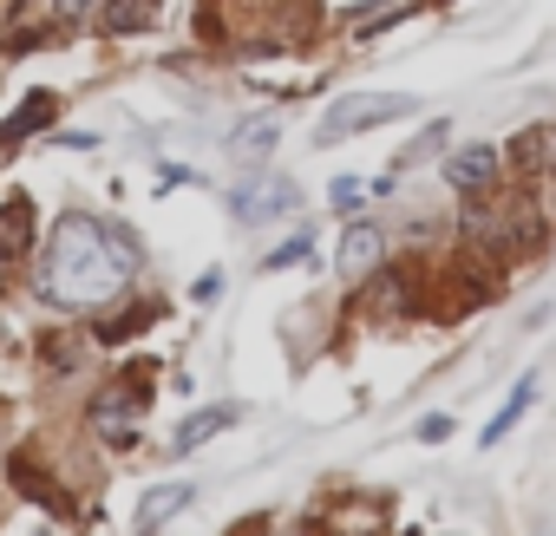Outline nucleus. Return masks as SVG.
Returning a JSON list of instances; mask_svg holds the SVG:
<instances>
[{
	"mask_svg": "<svg viewBox=\"0 0 556 536\" xmlns=\"http://www.w3.org/2000/svg\"><path fill=\"white\" fill-rule=\"evenodd\" d=\"M308 255H315V235H308V229H295V242H282V248H275L262 268H268V276H282V268H302Z\"/></svg>",
	"mask_w": 556,
	"mask_h": 536,
	"instance_id": "16",
	"label": "nucleus"
},
{
	"mask_svg": "<svg viewBox=\"0 0 556 536\" xmlns=\"http://www.w3.org/2000/svg\"><path fill=\"white\" fill-rule=\"evenodd\" d=\"M452 432H458V419H445V412H426V419H419V438H426V445H445Z\"/></svg>",
	"mask_w": 556,
	"mask_h": 536,
	"instance_id": "19",
	"label": "nucleus"
},
{
	"mask_svg": "<svg viewBox=\"0 0 556 536\" xmlns=\"http://www.w3.org/2000/svg\"><path fill=\"white\" fill-rule=\"evenodd\" d=\"M144 321H151V308H125V315H112V321L99 328V341H112V347H118V341H131V334H144Z\"/></svg>",
	"mask_w": 556,
	"mask_h": 536,
	"instance_id": "17",
	"label": "nucleus"
},
{
	"mask_svg": "<svg viewBox=\"0 0 556 536\" xmlns=\"http://www.w3.org/2000/svg\"><path fill=\"white\" fill-rule=\"evenodd\" d=\"M275 138H282V125H275V118H249V125H236V131H229V157L262 164V157L275 151Z\"/></svg>",
	"mask_w": 556,
	"mask_h": 536,
	"instance_id": "12",
	"label": "nucleus"
},
{
	"mask_svg": "<svg viewBox=\"0 0 556 536\" xmlns=\"http://www.w3.org/2000/svg\"><path fill=\"white\" fill-rule=\"evenodd\" d=\"M295 177H282V170H255L242 190H236V222L249 229V222H268V216H289L295 209Z\"/></svg>",
	"mask_w": 556,
	"mask_h": 536,
	"instance_id": "3",
	"label": "nucleus"
},
{
	"mask_svg": "<svg viewBox=\"0 0 556 536\" xmlns=\"http://www.w3.org/2000/svg\"><path fill=\"white\" fill-rule=\"evenodd\" d=\"M157 21V0H105V34H138Z\"/></svg>",
	"mask_w": 556,
	"mask_h": 536,
	"instance_id": "14",
	"label": "nucleus"
},
{
	"mask_svg": "<svg viewBox=\"0 0 556 536\" xmlns=\"http://www.w3.org/2000/svg\"><path fill=\"white\" fill-rule=\"evenodd\" d=\"M419 99L413 92H348L321 125H315V144H341V138H361V131H380L387 118H413Z\"/></svg>",
	"mask_w": 556,
	"mask_h": 536,
	"instance_id": "2",
	"label": "nucleus"
},
{
	"mask_svg": "<svg viewBox=\"0 0 556 536\" xmlns=\"http://www.w3.org/2000/svg\"><path fill=\"white\" fill-rule=\"evenodd\" d=\"M530 399H536V373H523V380H517V393H510V399L497 406V419H491V425L478 432V445H504V432H510V425H517V419L530 412Z\"/></svg>",
	"mask_w": 556,
	"mask_h": 536,
	"instance_id": "13",
	"label": "nucleus"
},
{
	"mask_svg": "<svg viewBox=\"0 0 556 536\" xmlns=\"http://www.w3.org/2000/svg\"><path fill=\"white\" fill-rule=\"evenodd\" d=\"M510 170H523V177H556V125H530L523 138H510Z\"/></svg>",
	"mask_w": 556,
	"mask_h": 536,
	"instance_id": "6",
	"label": "nucleus"
},
{
	"mask_svg": "<svg viewBox=\"0 0 556 536\" xmlns=\"http://www.w3.org/2000/svg\"><path fill=\"white\" fill-rule=\"evenodd\" d=\"M53 112H60V99H53V92H27V99H21V112L0 125V151L21 144V138H34V131H47V125H53Z\"/></svg>",
	"mask_w": 556,
	"mask_h": 536,
	"instance_id": "10",
	"label": "nucleus"
},
{
	"mask_svg": "<svg viewBox=\"0 0 556 536\" xmlns=\"http://www.w3.org/2000/svg\"><path fill=\"white\" fill-rule=\"evenodd\" d=\"M491 177H497V151H491V144H465L458 157H445V183L465 190V196H478Z\"/></svg>",
	"mask_w": 556,
	"mask_h": 536,
	"instance_id": "8",
	"label": "nucleus"
},
{
	"mask_svg": "<svg viewBox=\"0 0 556 536\" xmlns=\"http://www.w3.org/2000/svg\"><path fill=\"white\" fill-rule=\"evenodd\" d=\"M242 419V406H203V412H190L184 425H177V438H170V451H197V445H210L216 432H229Z\"/></svg>",
	"mask_w": 556,
	"mask_h": 536,
	"instance_id": "9",
	"label": "nucleus"
},
{
	"mask_svg": "<svg viewBox=\"0 0 556 536\" xmlns=\"http://www.w3.org/2000/svg\"><path fill=\"white\" fill-rule=\"evenodd\" d=\"M34 196H8L0 203V261H21L34 248Z\"/></svg>",
	"mask_w": 556,
	"mask_h": 536,
	"instance_id": "7",
	"label": "nucleus"
},
{
	"mask_svg": "<svg viewBox=\"0 0 556 536\" xmlns=\"http://www.w3.org/2000/svg\"><path fill=\"white\" fill-rule=\"evenodd\" d=\"M105 242H112V255H118L125 268H138V235H131L125 222H105Z\"/></svg>",
	"mask_w": 556,
	"mask_h": 536,
	"instance_id": "18",
	"label": "nucleus"
},
{
	"mask_svg": "<svg viewBox=\"0 0 556 536\" xmlns=\"http://www.w3.org/2000/svg\"><path fill=\"white\" fill-rule=\"evenodd\" d=\"M328 196H334V209H354V203H361V183H354V177H341Z\"/></svg>",
	"mask_w": 556,
	"mask_h": 536,
	"instance_id": "20",
	"label": "nucleus"
},
{
	"mask_svg": "<svg viewBox=\"0 0 556 536\" xmlns=\"http://www.w3.org/2000/svg\"><path fill=\"white\" fill-rule=\"evenodd\" d=\"M138 412H144V399L125 386V393H105L99 406H92V432L112 445V451H125V445H138Z\"/></svg>",
	"mask_w": 556,
	"mask_h": 536,
	"instance_id": "4",
	"label": "nucleus"
},
{
	"mask_svg": "<svg viewBox=\"0 0 556 536\" xmlns=\"http://www.w3.org/2000/svg\"><path fill=\"white\" fill-rule=\"evenodd\" d=\"M118 282H125V261L112 255L105 222H92V216H66V222L53 229V255H47L40 295L60 302V308H92V302H105Z\"/></svg>",
	"mask_w": 556,
	"mask_h": 536,
	"instance_id": "1",
	"label": "nucleus"
},
{
	"mask_svg": "<svg viewBox=\"0 0 556 536\" xmlns=\"http://www.w3.org/2000/svg\"><path fill=\"white\" fill-rule=\"evenodd\" d=\"M445 138H452V125H445V118H432V125H426V131H419V138H413L406 151H400V164H393V170H413V164L439 157V151H445Z\"/></svg>",
	"mask_w": 556,
	"mask_h": 536,
	"instance_id": "15",
	"label": "nucleus"
},
{
	"mask_svg": "<svg viewBox=\"0 0 556 536\" xmlns=\"http://www.w3.org/2000/svg\"><path fill=\"white\" fill-rule=\"evenodd\" d=\"M380 261H387V235L374 222H348V235H341V276L348 282H367Z\"/></svg>",
	"mask_w": 556,
	"mask_h": 536,
	"instance_id": "5",
	"label": "nucleus"
},
{
	"mask_svg": "<svg viewBox=\"0 0 556 536\" xmlns=\"http://www.w3.org/2000/svg\"><path fill=\"white\" fill-rule=\"evenodd\" d=\"M190 497H197V484H151V490L138 497V529H157V523L177 516Z\"/></svg>",
	"mask_w": 556,
	"mask_h": 536,
	"instance_id": "11",
	"label": "nucleus"
},
{
	"mask_svg": "<svg viewBox=\"0 0 556 536\" xmlns=\"http://www.w3.org/2000/svg\"><path fill=\"white\" fill-rule=\"evenodd\" d=\"M99 8V0H60V21H86Z\"/></svg>",
	"mask_w": 556,
	"mask_h": 536,
	"instance_id": "21",
	"label": "nucleus"
}]
</instances>
